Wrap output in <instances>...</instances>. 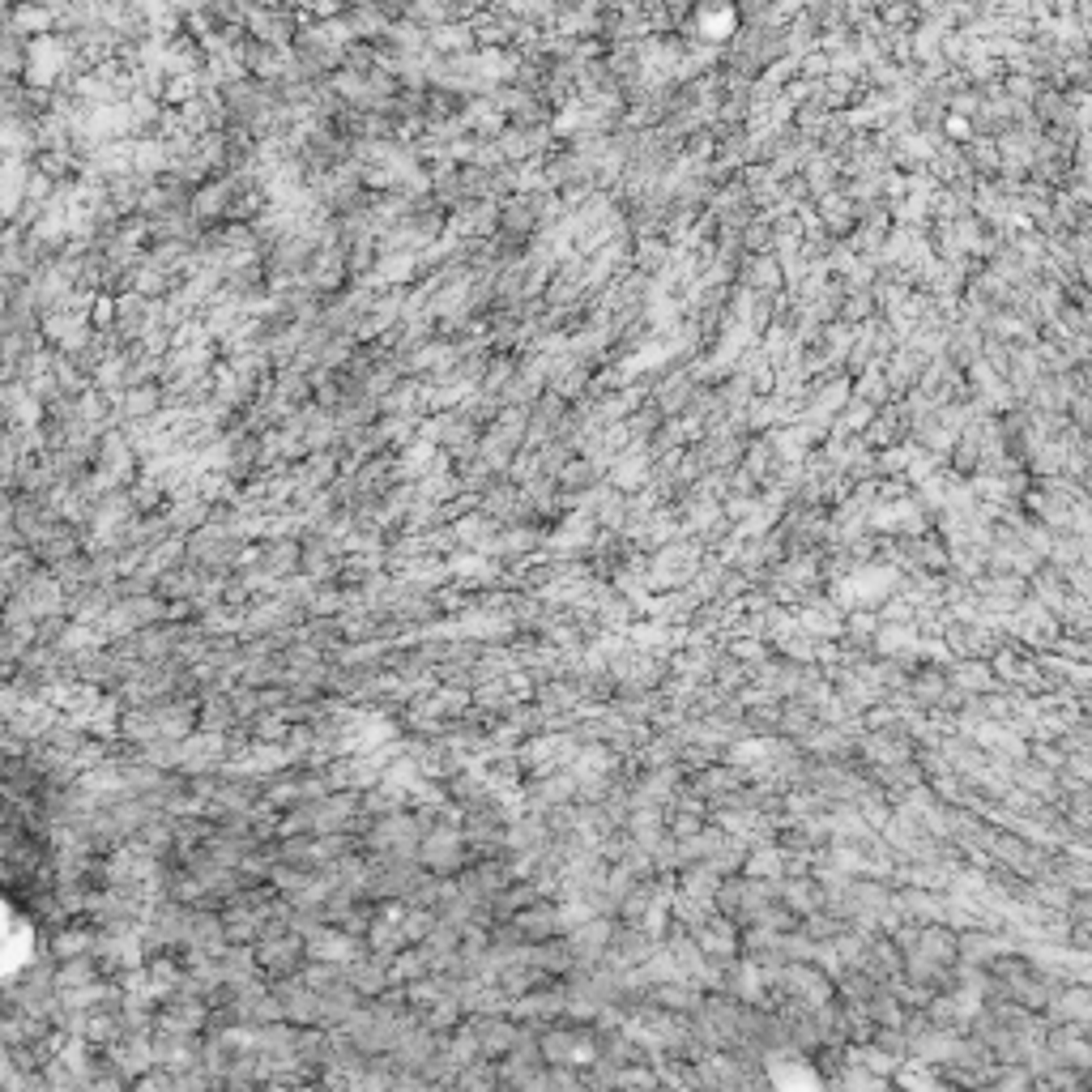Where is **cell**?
Returning a JSON list of instances; mask_svg holds the SVG:
<instances>
[{"label":"cell","instance_id":"cell-1","mask_svg":"<svg viewBox=\"0 0 1092 1092\" xmlns=\"http://www.w3.org/2000/svg\"><path fill=\"white\" fill-rule=\"evenodd\" d=\"M423 858H427V866H457L461 841L453 836V832H436V836L423 845Z\"/></svg>","mask_w":1092,"mask_h":1092},{"label":"cell","instance_id":"cell-2","mask_svg":"<svg viewBox=\"0 0 1092 1092\" xmlns=\"http://www.w3.org/2000/svg\"><path fill=\"white\" fill-rule=\"evenodd\" d=\"M312 956L316 961H350V939H342V935H316L312 939Z\"/></svg>","mask_w":1092,"mask_h":1092},{"label":"cell","instance_id":"cell-3","mask_svg":"<svg viewBox=\"0 0 1092 1092\" xmlns=\"http://www.w3.org/2000/svg\"><path fill=\"white\" fill-rule=\"evenodd\" d=\"M550 922H555V914H542V909H538V914H525L521 926L529 930V935H546V930H550Z\"/></svg>","mask_w":1092,"mask_h":1092},{"label":"cell","instance_id":"cell-4","mask_svg":"<svg viewBox=\"0 0 1092 1092\" xmlns=\"http://www.w3.org/2000/svg\"><path fill=\"white\" fill-rule=\"evenodd\" d=\"M354 982H363V985H380V969H372V964H363V969H354Z\"/></svg>","mask_w":1092,"mask_h":1092}]
</instances>
